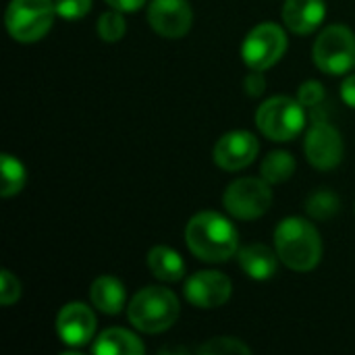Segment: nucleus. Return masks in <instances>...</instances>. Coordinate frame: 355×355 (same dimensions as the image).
Masks as SVG:
<instances>
[{
  "mask_svg": "<svg viewBox=\"0 0 355 355\" xmlns=\"http://www.w3.org/2000/svg\"><path fill=\"white\" fill-rule=\"evenodd\" d=\"M191 254L204 262H227L237 252V229L218 212L196 214L185 229Z\"/></svg>",
  "mask_w": 355,
  "mask_h": 355,
  "instance_id": "f257e3e1",
  "label": "nucleus"
},
{
  "mask_svg": "<svg viewBox=\"0 0 355 355\" xmlns=\"http://www.w3.org/2000/svg\"><path fill=\"white\" fill-rule=\"evenodd\" d=\"M275 250L287 268L295 272H308L316 268L322 258L320 233L310 220L289 216L281 220L275 231Z\"/></svg>",
  "mask_w": 355,
  "mask_h": 355,
  "instance_id": "f03ea898",
  "label": "nucleus"
},
{
  "mask_svg": "<svg viewBox=\"0 0 355 355\" xmlns=\"http://www.w3.org/2000/svg\"><path fill=\"white\" fill-rule=\"evenodd\" d=\"M181 314V304L171 289L164 287H144L133 295L127 306L129 322L148 335L168 331Z\"/></svg>",
  "mask_w": 355,
  "mask_h": 355,
  "instance_id": "7ed1b4c3",
  "label": "nucleus"
},
{
  "mask_svg": "<svg viewBox=\"0 0 355 355\" xmlns=\"http://www.w3.org/2000/svg\"><path fill=\"white\" fill-rule=\"evenodd\" d=\"M54 15V0H10L4 23L12 40L33 44L50 31Z\"/></svg>",
  "mask_w": 355,
  "mask_h": 355,
  "instance_id": "20e7f679",
  "label": "nucleus"
},
{
  "mask_svg": "<svg viewBox=\"0 0 355 355\" xmlns=\"http://www.w3.org/2000/svg\"><path fill=\"white\" fill-rule=\"evenodd\" d=\"M256 125L272 141H291L306 125L304 104L287 96L268 98L256 112Z\"/></svg>",
  "mask_w": 355,
  "mask_h": 355,
  "instance_id": "39448f33",
  "label": "nucleus"
},
{
  "mask_svg": "<svg viewBox=\"0 0 355 355\" xmlns=\"http://www.w3.org/2000/svg\"><path fill=\"white\" fill-rule=\"evenodd\" d=\"M316 67L327 75H343L355 64V33L345 25L327 27L312 48Z\"/></svg>",
  "mask_w": 355,
  "mask_h": 355,
  "instance_id": "423d86ee",
  "label": "nucleus"
},
{
  "mask_svg": "<svg viewBox=\"0 0 355 355\" xmlns=\"http://www.w3.org/2000/svg\"><path fill=\"white\" fill-rule=\"evenodd\" d=\"M223 202H225L227 212L233 214L235 218L254 220L268 212L272 204V191L266 179L243 177V179L233 181L227 187Z\"/></svg>",
  "mask_w": 355,
  "mask_h": 355,
  "instance_id": "0eeeda50",
  "label": "nucleus"
},
{
  "mask_svg": "<svg viewBox=\"0 0 355 355\" xmlns=\"http://www.w3.org/2000/svg\"><path fill=\"white\" fill-rule=\"evenodd\" d=\"M285 50H287V35L283 27L266 21L256 25L245 35V42L241 46V56L250 69L266 71L283 58Z\"/></svg>",
  "mask_w": 355,
  "mask_h": 355,
  "instance_id": "6e6552de",
  "label": "nucleus"
},
{
  "mask_svg": "<svg viewBox=\"0 0 355 355\" xmlns=\"http://www.w3.org/2000/svg\"><path fill=\"white\" fill-rule=\"evenodd\" d=\"M306 158L320 171H331L343 160V137L341 133L322 119H316L306 135Z\"/></svg>",
  "mask_w": 355,
  "mask_h": 355,
  "instance_id": "1a4fd4ad",
  "label": "nucleus"
},
{
  "mask_svg": "<svg viewBox=\"0 0 355 355\" xmlns=\"http://www.w3.org/2000/svg\"><path fill=\"white\" fill-rule=\"evenodd\" d=\"M233 285L227 275L216 270H202L187 279L185 283V297L191 306L202 310L220 308L229 302Z\"/></svg>",
  "mask_w": 355,
  "mask_h": 355,
  "instance_id": "9d476101",
  "label": "nucleus"
},
{
  "mask_svg": "<svg viewBox=\"0 0 355 355\" xmlns=\"http://www.w3.org/2000/svg\"><path fill=\"white\" fill-rule=\"evenodd\" d=\"M193 21L187 0H152L148 6V23L162 37H183Z\"/></svg>",
  "mask_w": 355,
  "mask_h": 355,
  "instance_id": "9b49d317",
  "label": "nucleus"
},
{
  "mask_svg": "<svg viewBox=\"0 0 355 355\" xmlns=\"http://www.w3.org/2000/svg\"><path fill=\"white\" fill-rule=\"evenodd\" d=\"M260 152L256 135L250 131H229L214 146V162L223 171H241L250 166Z\"/></svg>",
  "mask_w": 355,
  "mask_h": 355,
  "instance_id": "f8f14e48",
  "label": "nucleus"
},
{
  "mask_svg": "<svg viewBox=\"0 0 355 355\" xmlns=\"http://www.w3.org/2000/svg\"><path fill=\"white\" fill-rule=\"evenodd\" d=\"M56 333L64 345L81 347L94 339L96 316L85 304L71 302V304L62 306V310L56 316Z\"/></svg>",
  "mask_w": 355,
  "mask_h": 355,
  "instance_id": "ddd939ff",
  "label": "nucleus"
},
{
  "mask_svg": "<svg viewBox=\"0 0 355 355\" xmlns=\"http://www.w3.org/2000/svg\"><path fill=\"white\" fill-rule=\"evenodd\" d=\"M324 0H287L283 6V21L293 33H312L324 21Z\"/></svg>",
  "mask_w": 355,
  "mask_h": 355,
  "instance_id": "4468645a",
  "label": "nucleus"
},
{
  "mask_svg": "<svg viewBox=\"0 0 355 355\" xmlns=\"http://www.w3.org/2000/svg\"><path fill=\"white\" fill-rule=\"evenodd\" d=\"M237 258H239L241 270L250 279H256V281L270 279L277 272V266H279L277 252H272L268 245H262V243H254V245L243 248Z\"/></svg>",
  "mask_w": 355,
  "mask_h": 355,
  "instance_id": "2eb2a0df",
  "label": "nucleus"
},
{
  "mask_svg": "<svg viewBox=\"0 0 355 355\" xmlns=\"http://www.w3.org/2000/svg\"><path fill=\"white\" fill-rule=\"evenodd\" d=\"M89 300L96 306V310H100L102 314L114 316L123 310V306L127 302V293H125V287L119 279L104 275L92 283Z\"/></svg>",
  "mask_w": 355,
  "mask_h": 355,
  "instance_id": "dca6fc26",
  "label": "nucleus"
},
{
  "mask_svg": "<svg viewBox=\"0 0 355 355\" xmlns=\"http://www.w3.org/2000/svg\"><path fill=\"white\" fill-rule=\"evenodd\" d=\"M96 355H141L146 354L144 343L137 335L125 329H106L94 343Z\"/></svg>",
  "mask_w": 355,
  "mask_h": 355,
  "instance_id": "f3484780",
  "label": "nucleus"
},
{
  "mask_svg": "<svg viewBox=\"0 0 355 355\" xmlns=\"http://www.w3.org/2000/svg\"><path fill=\"white\" fill-rule=\"evenodd\" d=\"M148 268L156 279L164 283H177L185 277L183 258L166 245H156L148 252Z\"/></svg>",
  "mask_w": 355,
  "mask_h": 355,
  "instance_id": "a211bd4d",
  "label": "nucleus"
},
{
  "mask_svg": "<svg viewBox=\"0 0 355 355\" xmlns=\"http://www.w3.org/2000/svg\"><path fill=\"white\" fill-rule=\"evenodd\" d=\"M262 179H266L268 183L277 185V183H285L287 179H291V175L295 173V158L289 152L277 150L270 152L264 162H262Z\"/></svg>",
  "mask_w": 355,
  "mask_h": 355,
  "instance_id": "6ab92c4d",
  "label": "nucleus"
},
{
  "mask_svg": "<svg viewBox=\"0 0 355 355\" xmlns=\"http://www.w3.org/2000/svg\"><path fill=\"white\" fill-rule=\"evenodd\" d=\"M0 171H2V185H0V196L2 198H12L17 196L23 185H25V166L21 164L19 158L10 156V154H2L0 160Z\"/></svg>",
  "mask_w": 355,
  "mask_h": 355,
  "instance_id": "aec40b11",
  "label": "nucleus"
},
{
  "mask_svg": "<svg viewBox=\"0 0 355 355\" xmlns=\"http://www.w3.org/2000/svg\"><path fill=\"white\" fill-rule=\"evenodd\" d=\"M306 210L316 220H329V218H333L341 210V200L331 189H318V191H314L308 198Z\"/></svg>",
  "mask_w": 355,
  "mask_h": 355,
  "instance_id": "412c9836",
  "label": "nucleus"
},
{
  "mask_svg": "<svg viewBox=\"0 0 355 355\" xmlns=\"http://www.w3.org/2000/svg\"><path fill=\"white\" fill-rule=\"evenodd\" d=\"M98 35L108 42V44H114L119 40H123L125 35V29H127V23L121 15V10L112 8V10H106L104 15H100L98 19Z\"/></svg>",
  "mask_w": 355,
  "mask_h": 355,
  "instance_id": "4be33fe9",
  "label": "nucleus"
},
{
  "mask_svg": "<svg viewBox=\"0 0 355 355\" xmlns=\"http://www.w3.org/2000/svg\"><path fill=\"white\" fill-rule=\"evenodd\" d=\"M198 354L206 355H229V354H252V347L235 337H214L198 347Z\"/></svg>",
  "mask_w": 355,
  "mask_h": 355,
  "instance_id": "5701e85b",
  "label": "nucleus"
},
{
  "mask_svg": "<svg viewBox=\"0 0 355 355\" xmlns=\"http://www.w3.org/2000/svg\"><path fill=\"white\" fill-rule=\"evenodd\" d=\"M56 15L62 19H81L89 12L92 0H54Z\"/></svg>",
  "mask_w": 355,
  "mask_h": 355,
  "instance_id": "b1692460",
  "label": "nucleus"
},
{
  "mask_svg": "<svg viewBox=\"0 0 355 355\" xmlns=\"http://www.w3.org/2000/svg\"><path fill=\"white\" fill-rule=\"evenodd\" d=\"M21 297V283L10 270L0 272V304L10 306Z\"/></svg>",
  "mask_w": 355,
  "mask_h": 355,
  "instance_id": "393cba45",
  "label": "nucleus"
},
{
  "mask_svg": "<svg viewBox=\"0 0 355 355\" xmlns=\"http://www.w3.org/2000/svg\"><path fill=\"white\" fill-rule=\"evenodd\" d=\"M297 100L306 108H318L324 100V87L318 81H306L297 89Z\"/></svg>",
  "mask_w": 355,
  "mask_h": 355,
  "instance_id": "a878e982",
  "label": "nucleus"
},
{
  "mask_svg": "<svg viewBox=\"0 0 355 355\" xmlns=\"http://www.w3.org/2000/svg\"><path fill=\"white\" fill-rule=\"evenodd\" d=\"M243 87H245V94L248 96H260L266 89V77L262 75V71L252 69V73L243 81Z\"/></svg>",
  "mask_w": 355,
  "mask_h": 355,
  "instance_id": "bb28decb",
  "label": "nucleus"
},
{
  "mask_svg": "<svg viewBox=\"0 0 355 355\" xmlns=\"http://www.w3.org/2000/svg\"><path fill=\"white\" fill-rule=\"evenodd\" d=\"M106 4H110L112 8L121 12H133V10H139L146 4V0H106Z\"/></svg>",
  "mask_w": 355,
  "mask_h": 355,
  "instance_id": "cd10ccee",
  "label": "nucleus"
},
{
  "mask_svg": "<svg viewBox=\"0 0 355 355\" xmlns=\"http://www.w3.org/2000/svg\"><path fill=\"white\" fill-rule=\"evenodd\" d=\"M341 98H343V102H345L347 106L355 108V73L354 75H349V77L343 81V85H341Z\"/></svg>",
  "mask_w": 355,
  "mask_h": 355,
  "instance_id": "c85d7f7f",
  "label": "nucleus"
}]
</instances>
